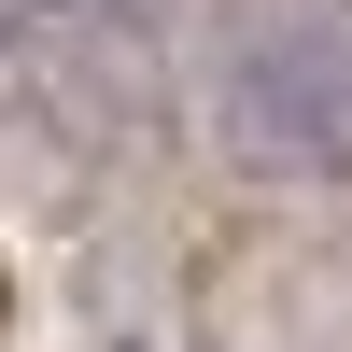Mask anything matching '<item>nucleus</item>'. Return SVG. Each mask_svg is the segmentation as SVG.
Here are the masks:
<instances>
[{
    "label": "nucleus",
    "mask_w": 352,
    "mask_h": 352,
    "mask_svg": "<svg viewBox=\"0 0 352 352\" xmlns=\"http://www.w3.org/2000/svg\"><path fill=\"white\" fill-rule=\"evenodd\" d=\"M56 14H71V0H0V43H43Z\"/></svg>",
    "instance_id": "2"
},
{
    "label": "nucleus",
    "mask_w": 352,
    "mask_h": 352,
    "mask_svg": "<svg viewBox=\"0 0 352 352\" xmlns=\"http://www.w3.org/2000/svg\"><path fill=\"white\" fill-rule=\"evenodd\" d=\"M212 141L268 184H352V0H226Z\"/></svg>",
    "instance_id": "1"
}]
</instances>
